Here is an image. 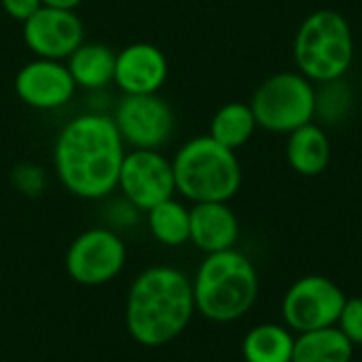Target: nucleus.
<instances>
[{"instance_id": "nucleus-4", "label": "nucleus", "mask_w": 362, "mask_h": 362, "mask_svg": "<svg viewBox=\"0 0 362 362\" xmlns=\"http://www.w3.org/2000/svg\"><path fill=\"white\" fill-rule=\"evenodd\" d=\"M176 193L191 204L229 202L242 187V165L235 151L214 138L195 136L172 157Z\"/></svg>"}, {"instance_id": "nucleus-16", "label": "nucleus", "mask_w": 362, "mask_h": 362, "mask_svg": "<svg viewBox=\"0 0 362 362\" xmlns=\"http://www.w3.org/2000/svg\"><path fill=\"white\" fill-rule=\"evenodd\" d=\"M286 161L301 176H318L331 163V138L322 125L310 121L288 134Z\"/></svg>"}, {"instance_id": "nucleus-11", "label": "nucleus", "mask_w": 362, "mask_h": 362, "mask_svg": "<svg viewBox=\"0 0 362 362\" xmlns=\"http://www.w3.org/2000/svg\"><path fill=\"white\" fill-rule=\"evenodd\" d=\"M28 51L34 57L66 62L81 42H85V23L76 8L42 4L21 23Z\"/></svg>"}, {"instance_id": "nucleus-9", "label": "nucleus", "mask_w": 362, "mask_h": 362, "mask_svg": "<svg viewBox=\"0 0 362 362\" xmlns=\"http://www.w3.org/2000/svg\"><path fill=\"white\" fill-rule=\"evenodd\" d=\"M346 293L327 276H303L291 284L282 299V316L291 331L308 333L335 327Z\"/></svg>"}, {"instance_id": "nucleus-2", "label": "nucleus", "mask_w": 362, "mask_h": 362, "mask_svg": "<svg viewBox=\"0 0 362 362\" xmlns=\"http://www.w3.org/2000/svg\"><path fill=\"white\" fill-rule=\"evenodd\" d=\"M193 282L176 267L155 265L136 276L125 299V329L144 348L180 337L195 314Z\"/></svg>"}, {"instance_id": "nucleus-8", "label": "nucleus", "mask_w": 362, "mask_h": 362, "mask_svg": "<svg viewBox=\"0 0 362 362\" xmlns=\"http://www.w3.org/2000/svg\"><path fill=\"white\" fill-rule=\"evenodd\" d=\"M110 117L127 148L161 151L176 129L174 108L159 93L121 95Z\"/></svg>"}, {"instance_id": "nucleus-25", "label": "nucleus", "mask_w": 362, "mask_h": 362, "mask_svg": "<svg viewBox=\"0 0 362 362\" xmlns=\"http://www.w3.org/2000/svg\"><path fill=\"white\" fill-rule=\"evenodd\" d=\"M47 6H62V8H76L78 4H83V0H40Z\"/></svg>"}, {"instance_id": "nucleus-7", "label": "nucleus", "mask_w": 362, "mask_h": 362, "mask_svg": "<svg viewBox=\"0 0 362 362\" xmlns=\"http://www.w3.org/2000/svg\"><path fill=\"white\" fill-rule=\"evenodd\" d=\"M127 263L123 238L110 227H91L78 233L66 250V272L81 286L112 282Z\"/></svg>"}, {"instance_id": "nucleus-3", "label": "nucleus", "mask_w": 362, "mask_h": 362, "mask_svg": "<svg viewBox=\"0 0 362 362\" xmlns=\"http://www.w3.org/2000/svg\"><path fill=\"white\" fill-rule=\"evenodd\" d=\"M191 282L195 310L212 322L240 320L259 297L257 269L235 248L206 255Z\"/></svg>"}, {"instance_id": "nucleus-17", "label": "nucleus", "mask_w": 362, "mask_h": 362, "mask_svg": "<svg viewBox=\"0 0 362 362\" xmlns=\"http://www.w3.org/2000/svg\"><path fill=\"white\" fill-rule=\"evenodd\" d=\"M293 331L274 322L252 327L242 341V356L246 362H293Z\"/></svg>"}, {"instance_id": "nucleus-23", "label": "nucleus", "mask_w": 362, "mask_h": 362, "mask_svg": "<svg viewBox=\"0 0 362 362\" xmlns=\"http://www.w3.org/2000/svg\"><path fill=\"white\" fill-rule=\"evenodd\" d=\"M354 346H362V297H348L335 325Z\"/></svg>"}, {"instance_id": "nucleus-21", "label": "nucleus", "mask_w": 362, "mask_h": 362, "mask_svg": "<svg viewBox=\"0 0 362 362\" xmlns=\"http://www.w3.org/2000/svg\"><path fill=\"white\" fill-rule=\"evenodd\" d=\"M354 93L344 78L316 85V117L325 123H341L352 108Z\"/></svg>"}, {"instance_id": "nucleus-15", "label": "nucleus", "mask_w": 362, "mask_h": 362, "mask_svg": "<svg viewBox=\"0 0 362 362\" xmlns=\"http://www.w3.org/2000/svg\"><path fill=\"white\" fill-rule=\"evenodd\" d=\"M115 62L117 51L112 47L98 40H85L72 51L66 66L76 89L102 91L115 83Z\"/></svg>"}, {"instance_id": "nucleus-6", "label": "nucleus", "mask_w": 362, "mask_h": 362, "mask_svg": "<svg viewBox=\"0 0 362 362\" xmlns=\"http://www.w3.org/2000/svg\"><path fill=\"white\" fill-rule=\"evenodd\" d=\"M257 125L274 134H291L316 119V85L301 72L267 76L252 93Z\"/></svg>"}, {"instance_id": "nucleus-14", "label": "nucleus", "mask_w": 362, "mask_h": 362, "mask_svg": "<svg viewBox=\"0 0 362 362\" xmlns=\"http://www.w3.org/2000/svg\"><path fill=\"white\" fill-rule=\"evenodd\" d=\"M240 238V221L229 202H204L191 206L189 242L206 255L235 248Z\"/></svg>"}, {"instance_id": "nucleus-13", "label": "nucleus", "mask_w": 362, "mask_h": 362, "mask_svg": "<svg viewBox=\"0 0 362 362\" xmlns=\"http://www.w3.org/2000/svg\"><path fill=\"white\" fill-rule=\"evenodd\" d=\"M170 76L165 53L153 42H129L117 51L115 83L123 95L159 93Z\"/></svg>"}, {"instance_id": "nucleus-5", "label": "nucleus", "mask_w": 362, "mask_h": 362, "mask_svg": "<svg viewBox=\"0 0 362 362\" xmlns=\"http://www.w3.org/2000/svg\"><path fill=\"white\" fill-rule=\"evenodd\" d=\"M293 57L297 72L314 85L346 78L354 62V34L348 19L333 8L310 13L295 34Z\"/></svg>"}, {"instance_id": "nucleus-20", "label": "nucleus", "mask_w": 362, "mask_h": 362, "mask_svg": "<svg viewBox=\"0 0 362 362\" xmlns=\"http://www.w3.org/2000/svg\"><path fill=\"white\" fill-rule=\"evenodd\" d=\"M146 214V227L151 235L170 248L185 246L191 238V208L176 197H170L153 206Z\"/></svg>"}, {"instance_id": "nucleus-12", "label": "nucleus", "mask_w": 362, "mask_h": 362, "mask_svg": "<svg viewBox=\"0 0 362 362\" xmlns=\"http://www.w3.org/2000/svg\"><path fill=\"white\" fill-rule=\"evenodd\" d=\"M17 98L34 110L64 108L76 93V85L68 72L66 62L32 57L15 74Z\"/></svg>"}, {"instance_id": "nucleus-18", "label": "nucleus", "mask_w": 362, "mask_h": 362, "mask_svg": "<svg viewBox=\"0 0 362 362\" xmlns=\"http://www.w3.org/2000/svg\"><path fill=\"white\" fill-rule=\"evenodd\" d=\"M352 356L354 344L337 327L308 331L295 337L293 362H352Z\"/></svg>"}, {"instance_id": "nucleus-1", "label": "nucleus", "mask_w": 362, "mask_h": 362, "mask_svg": "<svg viewBox=\"0 0 362 362\" xmlns=\"http://www.w3.org/2000/svg\"><path fill=\"white\" fill-rule=\"evenodd\" d=\"M127 146L110 115L89 110L68 119L53 142V174L78 199L100 202L117 191Z\"/></svg>"}, {"instance_id": "nucleus-10", "label": "nucleus", "mask_w": 362, "mask_h": 362, "mask_svg": "<svg viewBox=\"0 0 362 362\" xmlns=\"http://www.w3.org/2000/svg\"><path fill=\"white\" fill-rule=\"evenodd\" d=\"M117 191L136 210L148 212L153 206L176 195L172 159L161 151L129 148L119 172Z\"/></svg>"}, {"instance_id": "nucleus-19", "label": "nucleus", "mask_w": 362, "mask_h": 362, "mask_svg": "<svg viewBox=\"0 0 362 362\" xmlns=\"http://www.w3.org/2000/svg\"><path fill=\"white\" fill-rule=\"evenodd\" d=\"M257 127L259 125H257L250 104L227 102L214 112V117L210 121L208 136L214 138L218 144H223L231 151H238L255 136Z\"/></svg>"}, {"instance_id": "nucleus-24", "label": "nucleus", "mask_w": 362, "mask_h": 362, "mask_svg": "<svg viewBox=\"0 0 362 362\" xmlns=\"http://www.w3.org/2000/svg\"><path fill=\"white\" fill-rule=\"evenodd\" d=\"M0 6L11 19L23 23L28 17H32L42 6V2L40 0H0Z\"/></svg>"}, {"instance_id": "nucleus-22", "label": "nucleus", "mask_w": 362, "mask_h": 362, "mask_svg": "<svg viewBox=\"0 0 362 362\" xmlns=\"http://www.w3.org/2000/svg\"><path fill=\"white\" fill-rule=\"evenodd\" d=\"M11 185L23 197H38L45 193V189L49 185V174L40 163L21 161L11 172Z\"/></svg>"}]
</instances>
